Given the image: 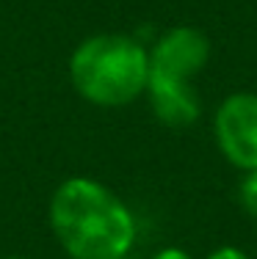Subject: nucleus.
I'll return each mask as SVG.
<instances>
[{"instance_id":"obj_5","label":"nucleus","mask_w":257,"mask_h":259,"mask_svg":"<svg viewBox=\"0 0 257 259\" xmlns=\"http://www.w3.org/2000/svg\"><path fill=\"white\" fill-rule=\"evenodd\" d=\"M241 204L252 218H257V168L249 171L246 180L241 182Z\"/></svg>"},{"instance_id":"obj_6","label":"nucleus","mask_w":257,"mask_h":259,"mask_svg":"<svg viewBox=\"0 0 257 259\" xmlns=\"http://www.w3.org/2000/svg\"><path fill=\"white\" fill-rule=\"evenodd\" d=\"M207 259H249L246 254H243L241 248H232V245H224V248H218V251H213Z\"/></svg>"},{"instance_id":"obj_3","label":"nucleus","mask_w":257,"mask_h":259,"mask_svg":"<svg viewBox=\"0 0 257 259\" xmlns=\"http://www.w3.org/2000/svg\"><path fill=\"white\" fill-rule=\"evenodd\" d=\"M210 61V39L199 28H171L150 50V80L146 94H182L194 91V80Z\"/></svg>"},{"instance_id":"obj_1","label":"nucleus","mask_w":257,"mask_h":259,"mask_svg":"<svg viewBox=\"0 0 257 259\" xmlns=\"http://www.w3.org/2000/svg\"><path fill=\"white\" fill-rule=\"evenodd\" d=\"M47 221L72 259H125L136 243V218L127 204L89 177H69L58 185Z\"/></svg>"},{"instance_id":"obj_4","label":"nucleus","mask_w":257,"mask_h":259,"mask_svg":"<svg viewBox=\"0 0 257 259\" xmlns=\"http://www.w3.org/2000/svg\"><path fill=\"white\" fill-rule=\"evenodd\" d=\"M213 135L222 155L243 171L257 168V94H230L216 108Z\"/></svg>"},{"instance_id":"obj_8","label":"nucleus","mask_w":257,"mask_h":259,"mask_svg":"<svg viewBox=\"0 0 257 259\" xmlns=\"http://www.w3.org/2000/svg\"><path fill=\"white\" fill-rule=\"evenodd\" d=\"M6 259H25V256H6Z\"/></svg>"},{"instance_id":"obj_7","label":"nucleus","mask_w":257,"mask_h":259,"mask_svg":"<svg viewBox=\"0 0 257 259\" xmlns=\"http://www.w3.org/2000/svg\"><path fill=\"white\" fill-rule=\"evenodd\" d=\"M152 259H191V254H186L182 248H163V251H158Z\"/></svg>"},{"instance_id":"obj_2","label":"nucleus","mask_w":257,"mask_h":259,"mask_svg":"<svg viewBox=\"0 0 257 259\" xmlns=\"http://www.w3.org/2000/svg\"><path fill=\"white\" fill-rule=\"evenodd\" d=\"M69 80L86 102L122 108L146 91L150 53L125 33H97L83 39L69 58Z\"/></svg>"}]
</instances>
